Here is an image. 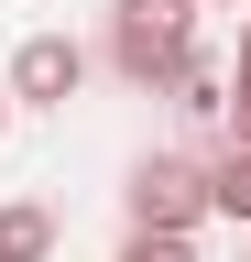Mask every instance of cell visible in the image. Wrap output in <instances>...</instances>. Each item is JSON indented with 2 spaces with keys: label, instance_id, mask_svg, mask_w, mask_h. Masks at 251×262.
Here are the masks:
<instances>
[{
  "label": "cell",
  "instance_id": "6da1fadb",
  "mask_svg": "<svg viewBox=\"0 0 251 262\" xmlns=\"http://www.w3.org/2000/svg\"><path fill=\"white\" fill-rule=\"evenodd\" d=\"M197 55V0H109V66L131 88H164Z\"/></svg>",
  "mask_w": 251,
  "mask_h": 262
},
{
  "label": "cell",
  "instance_id": "7a4b0ae2",
  "mask_svg": "<svg viewBox=\"0 0 251 262\" xmlns=\"http://www.w3.org/2000/svg\"><path fill=\"white\" fill-rule=\"evenodd\" d=\"M197 219H208V164H197V153H142V164H131V229L186 241Z\"/></svg>",
  "mask_w": 251,
  "mask_h": 262
},
{
  "label": "cell",
  "instance_id": "3957f363",
  "mask_svg": "<svg viewBox=\"0 0 251 262\" xmlns=\"http://www.w3.org/2000/svg\"><path fill=\"white\" fill-rule=\"evenodd\" d=\"M77 88H87V44H66V33H22L11 44V77H0L11 110H66Z\"/></svg>",
  "mask_w": 251,
  "mask_h": 262
},
{
  "label": "cell",
  "instance_id": "277c9868",
  "mask_svg": "<svg viewBox=\"0 0 251 262\" xmlns=\"http://www.w3.org/2000/svg\"><path fill=\"white\" fill-rule=\"evenodd\" d=\"M164 98H175L186 120H218V98H230V66H218V55H186L175 77H164Z\"/></svg>",
  "mask_w": 251,
  "mask_h": 262
},
{
  "label": "cell",
  "instance_id": "5b68a950",
  "mask_svg": "<svg viewBox=\"0 0 251 262\" xmlns=\"http://www.w3.org/2000/svg\"><path fill=\"white\" fill-rule=\"evenodd\" d=\"M0 262H55V219L44 208H0Z\"/></svg>",
  "mask_w": 251,
  "mask_h": 262
},
{
  "label": "cell",
  "instance_id": "8992f818",
  "mask_svg": "<svg viewBox=\"0 0 251 262\" xmlns=\"http://www.w3.org/2000/svg\"><path fill=\"white\" fill-rule=\"evenodd\" d=\"M208 208L251 229V153H218V164H208Z\"/></svg>",
  "mask_w": 251,
  "mask_h": 262
},
{
  "label": "cell",
  "instance_id": "52a82bcc",
  "mask_svg": "<svg viewBox=\"0 0 251 262\" xmlns=\"http://www.w3.org/2000/svg\"><path fill=\"white\" fill-rule=\"evenodd\" d=\"M120 262H197V241H164V229H131Z\"/></svg>",
  "mask_w": 251,
  "mask_h": 262
},
{
  "label": "cell",
  "instance_id": "ba28073f",
  "mask_svg": "<svg viewBox=\"0 0 251 262\" xmlns=\"http://www.w3.org/2000/svg\"><path fill=\"white\" fill-rule=\"evenodd\" d=\"M218 120H230V153H251V77H230V98H218Z\"/></svg>",
  "mask_w": 251,
  "mask_h": 262
},
{
  "label": "cell",
  "instance_id": "9c48e42d",
  "mask_svg": "<svg viewBox=\"0 0 251 262\" xmlns=\"http://www.w3.org/2000/svg\"><path fill=\"white\" fill-rule=\"evenodd\" d=\"M240 77H251V22H240Z\"/></svg>",
  "mask_w": 251,
  "mask_h": 262
},
{
  "label": "cell",
  "instance_id": "30bf717a",
  "mask_svg": "<svg viewBox=\"0 0 251 262\" xmlns=\"http://www.w3.org/2000/svg\"><path fill=\"white\" fill-rule=\"evenodd\" d=\"M0 142H11V98H0Z\"/></svg>",
  "mask_w": 251,
  "mask_h": 262
},
{
  "label": "cell",
  "instance_id": "8fae6325",
  "mask_svg": "<svg viewBox=\"0 0 251 262\" xmlns=\"http://www.w3.org/2000/svg\"><path fill=\"white\" fill-rule=\"evenodd\" d=\"M197 11H240V0H197Z\"/></svg>",
  "mask_w": 251,
  "mask_h": 262
}]
</instances>
